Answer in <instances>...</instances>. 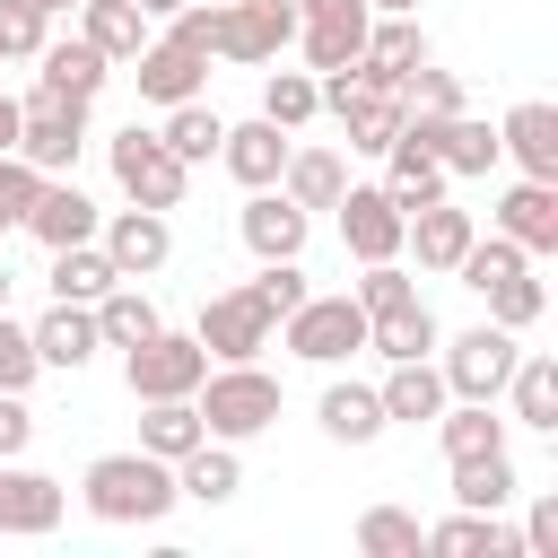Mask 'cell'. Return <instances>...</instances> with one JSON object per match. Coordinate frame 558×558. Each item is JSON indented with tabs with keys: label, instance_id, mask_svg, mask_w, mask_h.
Masks as SVG:
<instances>
[{
	"label": "cell",
	"instance_id": "obj_5",
	"mask_svg": "<svg viewBox=\"0 0 558 558\" xmlns=\"http://www.w3.org/2000/svg\"><path fill=\"white\" fill-rule=\"evenodd\" d=\"M78 148H87V105L78 96H52V87L17 96V157L35 174H70Z\"/></svg>",
	"mask_w": 558,
	"mask_h": 558
},
{
	"label": "cell",
	"instance_id": "obj_33",
	"mask_svg": "<svg viewBox=\"0 0 558 558\" xmlns=\"http://www.w3.org/2000/svg\"><path fill=\"white\" fill-rule=\"evenodd\" d=\"M78 35L105 52V61H131L148 44V9L140 0H78Z\"/></svg>",
	"mask_w": 558,
	"mask_h": 558
},
{
	"label": "cell",
	"instance_id": "obj_44",
	"mask_svg": "<svg viewBox=\"0 0 558 558\" xmlns=\"http://www.w3.org/2000/svg\"><path fill=\"white\" fill-rule=\"evenodd\" d=\"M523 262H532V253H523V244H506V235H471V253H462V262H453V279H462V288H471V296H480V288H488V279H506V270H523Z\"/></svg>",
	"mask_w": 558,
	"mask_h": 558
},
{
	"label": "cell",
	"instance_id": "obj_35",
	"mask_svg": "<svg viewBox=\"0 0 558 558\" xmlns=\"http://www.w3.org/2000/svg\"><path fill=\"white\" fill-rule=\"evenodd\" d=\"M436 340H445V331H436L427 296H418V305H392V314H375V323H366V349H375L384 366H392V357H436Z\"/></svg>",
	"mask_w": 558,
	"mask_h": 558
},
{
	"label": "cell",
	"instance_id": "obj_18",
	"mask_svg": "<svg viewBox=\"0 0 558 558\" xmlns=\"http://www.w3.org/2000/svg\"><path fill=\"white\" fill-rule=\"evenodd\" d=\"M366 26H375V9H366V0H331V9L296 17V44H305V61H314V70H349V61L366 52Z\"/></svg>",
	"mask_w": 558,
	"mask_h": 558
},
{
	"label": "cell",
	"instance_id": "obj_25",
	"mask_svg": "<svg viewBox=\"0 0 558 558\" xmlns=\"http://www.w3.org/2000/svg\"><path fill=\"white\" fill-rule=\"evenodd\" d=\"M375 401H384V418H401V427H427L453 392H445V375H436V357H392V375L375 384Z\"/></svg>",
	"mask_w": 558,
	"mask_h": 558
},
{
	"label": "cell",
	"instance_id": "obj_46",
	"mask_svg": "<svg viewBox=\"0 0 558 558\" xmlns=\"http://www.w3.org/2000/svg\"><path fill=\"white\" fill-rule=\"evenodd\" d=\"M166 35H174L183 52H201V61H218V0H183V9H166Z\"/></svg>",
	"mask_w": 558,
	"mask_h": 558
},
{
	"label": "cell",
	"instance_id": "obj_42",
	"mask_svg": "<svg viewBox=\"0 0 558 558\" xmlns=\"http://www.w3.org/2000/svg\"><path fill=\"white\" fill-rule=\"evenodd\" d=\"M480 296H488V323H506V331H532V323H541V305H549V288L532 279V262H523V270H506V279H488Z\"/></svg>",
	"mask_w": 558,
	"mask_h": 558
},
{
	"label": "cell",
	"instance_id": "obj_19",
	"mask_svg": "<svg viewBox=\"0 0 558 558\" xmlns=\"http://www.w3.org/2000/svg\"><path fill=\"white\" fill-rule=\"evenodd\" d=\"M131 78H140V96H148V105H183V96H201L209 61H201V52H183L174 35H148V44L131 52Z\"/></svg>",
	"mask_w": 558,
	"mask_h": 558
},
{
	"label": "cell",
	"instance_id": "obj_36",
	"mask_svg": "<svg viewBox=\"0 0 558 558\" xmlns=\"http://www.w3.org/2000/svg\"><path fill=\"white\" fill-rule=\"evenodd\" d=\"M201 436H209V427H201V401H192V392H183V401H148V410H140V453H157V462H183Z\"/></svg>",
	"mask_w": 558,
	"mask_h": 558
},
{
	"label": "cell",
	"instance_id": "obj_58",
	"mask_svg": "<svg viewBox=\"0 0 558 558\" xmlns=\"http://www.w3.org/2000/svg\"><path fill=\"white\" fill-rule=\"evenodd\" d=\"M44 9H52V17H61V9H78V0H44Z\"/></svg>",
	"mask_w": 558,
	"mask_h": 558
},
{
	"label": "cell",
	"instance_id": "obj_52",
	"mask_svg": "<svg viewBox=\"0 0 558 558\" xmlns=\"http://www.w3.org/2000/svg\"><path fill=\"white\" fill-rule=\"evenodd\" d=\"M523 558H558V497H532V514H523Z\"/></svg>",
	"mask_w": 558,
	"mask_h": 558
},
{
	"label": "cell",
	"instance_id": "obj_53",
	"mask_svg": "<svg viewBox=\"0 0 558 558\" xmlns=\"http://www.w3.org/2000/svg\"><path fill=\"white\" fill-rule=\"evenodd\" d=\"M17 148V96H0V157Z\"/></svg>",
	"mask_w": 558,
	"mask_h": 558
},
{
	"label": "cell",
	"instance_id": "obj_41",
	"mask_svg": "<svg viewBox=\"0 0 558 558\" xmlns=\"http://www.w3.org/2000/svg\"><path fill=\"white\" fill-rule=\"evenodd\" d=\"M323 113V87H314V70H270V87H262V122H279V131H305Z\"/></svg>",
	"mask_w": 558,
	"mask_h": 558
},
{
	"label": "cell",
	"instance_id": "obj_57",
	"mask_svg": "<svg viewBox=\"0 0 558 558\" xmlns=\"http://www.w3.org/2000/svg\"><path fill=\"white\" fill-rule=\"evenodd\" d=\"M314 9H331V0H296V17H314Z\"/></svg>",
	"mask_w": 558,
	"mask_h": 558
},
{
	"label": "cell",
	"instance_id": "obj_34",
	"mask_svg": "<svg viewBox=\"0 0 558 558\" xmlns=\"http://www.w3.org/2000/svg\"><path fill=\"white\" fill-rule=\"evenodd\" d=\"M87 314H96V340H105V349H140V340L157 331V305L140 296V279H113Z\"/></svg>",
	"mask_w": 558,
	"mask_h": 558
},
{
	"label": "cell",
	"instance_id": "obj_28",
	"mask_svg": "<svg viewBox=\"0 0 558 558\" xmlns=\"http://www.w3.org/2000/svg\"><path fill=\"white\" fill-rule=\"evenodd\" d=\"M418 61H427V35L410 26V9H401V17H375V26H366V52H357V70H366L375 87H401V78H410Z\"/></svg>",
	"mask_w": 558,
	"mask_h": 558
},
{
	"label": "cell",
	"instance_id": "obj_1",
	"mask_svg": "<svg viewBox=\"0 0 558 558\" xmlns=\"http://www.w3.org/2000/svg\"><path fill=\"white\" fill-rule=\"evenodd\" d=\"M78 497H87V514L96 523H166L174 514V462H157V453H96L87 462V480H78Z\"/></svg>",
	"mask_w": 558,
	"mask_h": 558
},
{
	"label": "cell",
	"instance_id": "obj_6",
	"mask_svg": "<svg viewBox=\"0 0 558 558\" xmlns=\"http://www.w3.org/2000/svg\"><path fill=\"white\" fill-rule=\"evenodd\" d=\"M201 375H209V349L192 340V331H148L140 349H122V384H131V401H183V392H201Z\"/></svg>",
	"mask_w": 558,
	"mask_h": 558
},
{
	"label": "cell",
	"instance_id": "obj_30",
	"mask_svg": "<svg viewBox=\"0 0 558 558\" xmlns=\"http://www.w3.org/2000/svg\"><path fill=\"white\" fill-rule=\"evenodd\" d=\"M314 418H323V436H331V445H375V436L392 427V418H384V401H375V384H323Z\"/></svg>",
	"mask_w": 558,
	"mask_h": 558
},
{
	"label": "cell",
	"instance_id": "obj_43",
	"mask_svg": "<svg viewBox=\"0 0 558 558\" xmlns=\"http://www.w3.org/2000/svg\"><path fill=\"white\" fill-rule=\"evenodd\" d=\"M52 35V9L44 0H0V61H35Z\"/></svg>",
	"mask_w": 558,
	"mask_h": 558
},
{
	"label": "cell",
	"instance_id": "obj_45",
	"mask_svg": "<svg viewBox=\"0 0 558 558\" xmlns=\"http://www.w3.org/2000/svg\"><path fill=\"white\" fill-rule=\"evenodd\" d=\"M349 296H357V314L375 323V314H392V305H418V279H410L401 262H366V279H357Z\"/></svg>",
	"mask_w": 558,
	"mask_h": 558
},
{
	"label": "cell",
	"instance_id": "obj_50",
	"mask_svg": "<svg viewBox=\"0 0 558 558\" xmlns=\"http://www.w3.org/2000/svg\"><path fill=\"white\" fill-rule=\"evenodd\" d=\"M244 288H253V296H262V305H270V323H279V314H296V305H305V296H314V288H305V270H296V262H262V279H244Z\"/></svg>",
	"mask_w": 558,
	"mask_h": 558
},
{
	"label": "cell",
	"instance_id": "obj_29",
	"mask_svg": "<svg viewBox=\"0 0 558 558\" xmlns=\"http://www.w3.org/2000/svg\"><path fill=\"white\" fill-rule=\"evenodd\" d=\"M279 192L314 218V209H331L340 192H349V157L340 148H288V166H279Z\"/></svg>",
	"mask_w": 558,
	"mask_h": 558
},
{
	"label": "cell",
	"instance_id": "obj_4",
	"mask_svg": "<svg viewBox=\"0 0 558 558\" xmlns=\"http://www.w3.org/2000/svg\"><path fill=\"white\" fill-rule=\"evenodd\" d=\"M436 349H445L436 375H445L453 401H497L506 375H514V357H523V340H514L506 323H471V331H453V340H436Z\"/></svg>",
	"mask_w": 558,
	"mask_h": 558
},
{
	"label": "cell",
	"instance_id": "obj_38",
	"mask_svg": "<svg viewBox=\"0 0 558 558\" xmlns=\"http://www.w3.org/2000/svg\"><path fill=\"white\" fill-rule=\"evenodd\" d=\"M113 279H122V270L105 262V244H96V235H87V244H61V253H52V296H61V305H96V296H105Z\"/></svg>",
	"mask_w": 558,
	"mask_h": 558
},
{
	"label": "cell",
	"instance_id": "obj_16",
	"mask_svg": "<svg viewBox=\"0 0 558 558\" xmlns=\"http://www.w3.org/2000/svg\"><path fill=\"white\" fill-rule=\"evenodd\" d=\"M497 157H514L523 174L558 183V105H549V96H523V105H506V122H497Z\"/></svg>",
	"mask_w": 558,
	"mask_h": 558
},
{
	"label": "cell",
	"instance_id": "obj_23",
	"mask_svg": "<svg viewBox=\"0 0 558 558\" xmlns=\"http://www.w3.org/2000/svg\"><path fill=\"white\" fill-rule=\"evenodd\" d=\"M26 340H35V357H44V366H61V375H78V366L105 349V340H96V314H87V305H61V296L26 323Z\"/></svg>",
	"mask_w": 558,
	"mask_h": 558
},
{
	"label": "cell",
	"instance_id": "obj_39",
	"mask_svg": "<svg viewBox=\"0 0 558 558\" xmlns=\"http://www.w3.org/2000/svg\"><path fill=\"white\" fill-rule=\"evenodd\" d=\"M157 140L183 157V166H209L218 157V140H227V122L201 105V96H183V105H166V122H157Z\"/></svg>",
	"mask_w": 558,
	"mask_h": 558
},
{
	"label": "cell",
	"instance_id": "obj_26",
	"mask_svg": "<svg viewBox=\"0 0 558 558\" xmlns=\"http://www.w3.org/2000/svg\"><path fill=\"white\" fill-rule=\"evenodd\" d=\"M427 549H436V558H523V532H506V523L480 514V506H453L445 523H427Z\"/></svg>",
	"mask_w": 558,
	"mask_h": 558
},
{
	"label": "cell",
	"instance_id": "obj_22",
	"mask_svg": "<svg viewBox=\"0 0 558 558\" xmlns=\"http://www.w3.org/2000/svg\"><path fill=\"white\" fill-rule=\"evenodd\" d=\"M105 78H113V61H105L87 35H70V44H52V35H44V52H35V87L96 105V96H105Z\"/></svg>",
	"mask_w": 558,
	"mask_h": 558
},
{
	"label": "cell",
	"instance_id": "obj_56",
	"mask_svg": "<svg viewBox=\"0 0 558 558\" xmlns=\"http://www.w3.org/2000/svg\"><path fill=\"white\" fill-rule=\"evenodd\" d=\"M140 9H148V17H166V9H183V0H140Z\"/></svg>",
	"mask_w": 558,
	"mask_h": 558
},
{
	"label": "cell",
	"instance_id": "obj_47",
	"mask_svg": "<svg viewBox=\"0 0 558 558\" xmlns=\"http://www.w3.org/2000/svg\"><path fill=\"white\" fill-rule=\"evenodd\" d=\"M401 105H410V113H462V78H453V70H427V61H418V70L401 78Z\"/></svg>",
	"mask_w": 558,
	"mask_h": 558
},
{
	"label": "cell",
	"instance_id": "obj_51",
	"mask_svg": "<svg viewBox=\"0 0 558 558\" xmlns=\"http://www.w3.org/2000/svg\"><path fill=\"white\" fill-rule=\"evenodd\" d=\"M35 445V410H26V392H0V462H17Z\"/></svg>",
	"mask_w": 558,
	"mask_h": 558
},
{
	"label": "cell",
	"instance_id": "obj_11",
	"mask_svg": "<svg viewBox=\"0 0 558 558\" xmlns=\"http://www.w3.org/2000/svg\"><path fill=\"white\" fill-rule=\"evenodd\" d=\"M331 209H340V244H349L357 262H401V227H410V218H401V201H392L384 183H349Z\"/></svg>",
	"mask_w": 558,
	"mask_h": 558
},
{
	"label": "cell",
	"instance_id": "obj_7",
	"mask_svg": "<svg viewBox=\"0 0 558 558\" xmlns=\"http://www.w3.org/2000/svg\"><path fill=\"white\" fill-rule=\"evenodd\" d=\"M279 340L305 366H340V357L366 349V314H357V296H305L296 314H279Z\"/></svg>",
	"mask_w": 558,
	"mask_h": 558
},
{
	"label": "cell",
	"instance_id": "obj_31",
	"mask_svg": "<svg viewBox=\"0 0 558 558\" xmlns=\"http://www.w3.org/2000/svg\"><path fill=\"white\" fill-rule=\"evenodd\" d=\"M427 427H436L445 462H471V453H506V418H497V401H445Z\"/></svg>",
	"mask_w": 558,
	"mask_h": 558
},
{
	"label": "cell",
	"instance_id": "obj_21",
	"mask_svg": "<svg viewBox=\"0 0 558 558\" xmlns=\"http://www.w3.org/2000/svg\"><path fill=\"white\" fill-rule=\"evenodd\" d=\"M96 201L78 192V183H61V174H44V192H35V209H26V235L44 244V253H61V244H87L96 235Z\"/></svg>",
	"mask_w": 558,
	"mask_h": 558
},
{
	"label": "cell",
	"instance_id": "obj_48",
	"mask_svg": "<svg viewBox=\"0 0 558 558\" xmlns=\"http://www.w3.org/2000/svg\"><path fill=\"white\" fill-rule=\"evenodd\" d=\"M35 375H44V357H35L26 323H9V305H0V392H26Z\"/></svg>",
	"mask_w": 558,
	"mask_h": 558
},
{
	"label": "cell",
	"instance_id": "obj_12",
	"mask_svg": "<svg viewBox=\"0 0 558 558\" xmlns=\"http://www.w3.org/2000/svg\"><path fill=\"white\" fill-rule=\"evenodd\" d=\"M488 218H497V235H506V244H523L532 262H541V253H558V183L514 174V183L497 192V209H488Z\"/></svg>",
	"mask_w": 558,
	"mask_h": 558
},
{
	"label": "cell",
	"instance_id": "obj_55",
	"mask_svg": "<svg viewBox=\"0 0 558 558\" xmlns=\"http://www.w3.org/2000/svg\"><path fill=\"white\" fill-rule=\"evenodd\" d=\"M9 288H17V270H9V262H0V305H9Z\"/></svg>",
	"mask_w": 558,
	"mask_h": 558
},
{
	"label": "cell",
	"instance_id": "obj_2",
	"mask_svg": "<svg viewBox=\"0 0 558 558\" xmlns=\"http://www.w3.org/2000/svg\"><path fill=\"white\" fill-rule=\"evenodd\" d=\"M192 401H201V427H209L218 445H253V436L279 418V375H270L262 357H235V366H209Z\"/></svg>",
	"mask_w": 558,
	"mask_h": 558
},
{
	"label": "cell",
	"instance_id": "obj_54",
	"mask_svg": "<svg viewBox=\"0 0 558 558\" xmlns=\"http://www.w3.org/2000/svg\"><path fill=\"white\" fill-rule=\"evenodd\" d=\"M366 9H375V17H401V9H418V0H366Z\"/></svg>",
	"mask_w": 558,
	"mask_h": 558
},
{
	"label": "cell",
	"instance_id": "obj_20",
	"mask_svg": "<svg viewBox=\"0 0 558 558\" xmlns=\"http://www.w3.org/2000/svg\"><path fill=\"white\" fill-rule=\"evenodd\" d=\"M288 148H296V140H288L279 122H262V113H253V122H227V140H218V166H227L244 192H262V183H279Z\"/></svg>",
	"mask_w": 558,
	"mask_h": 558
},
{
	"label": "cell",
	"instance_id": "obj_14",
	"mask_svg": "<svg viewBox=\"0 0 558 558\" xmlns=\"http://www.w3.org/2000/svg\"><path fill=\"white\" fill-rule=\"evenodd\" d=\"M410 131L427 140V157L462 183V174H488L497 166V131L480 122V113H410Z\"/></svg>",
	"mask_w": 558,
	"mask_h": 558
},
{
	"label": "cell",
	"instance_id": "obj_24",
	"mask_svg": "<svg viewBox=\"0 0 558 558\" xmlns=\"http://www.w3.org/2000/svg\"><path fill=\"white\" fill-rule=\"evenodd\" d=\"M445 183H453V174H445V166L427 157V140L401 122V140L384 148V192L401 201V218H410V209H427V201H445Z\"/></svg>",
	"mask_w": 558,
	"mask_h": 558
},
{
	"label": "cell",
	"instance_id": "obj_3",
	"mask_svg": "<svg viewBox=\"0 0 558 558\" xmlns=\"http://www.w3.org/2000/svg\"><path fill=\"white\" fill-rule=\"evenodd\" d=\"M105 166H113L122 201H140V209H183V192H192V166H183L157 131H140V122L105 140Z\"/></svg>",
	"mask_w": 558,
	"mask_h": 558
},
{
	"label": "cell",
	"instance_id": "obj_13",
	"mask_svg": "<svg viewBox=\"0 0 558 558\" xmlns=\"http://www.w3.org/2000/svg\"><path fill=\"white\" fill-rule=\"evenodd\" d=\"M305 227H314V218H305L279 183H262V192L235 209V235H244L253 262H296V253H305Z\"/></svg>",
	"mask_w": 558,
	"mask_h": 558
},
{
	"label": "cell",
	"instance_id": "obj_40",
	"mask_svg": "<svg viewBox=\"0 0 558 558\" xmlns=\"http://www.w3.org/2000/svg\"><path fill=\"white\" fill-rule=\"evenodd\" d=\"M357 549H366V558H418V549H427V523H418L410 506H366V514H357Z\"/></svg>",
	"mask_w": 558,
	"mask_h": 558
},
{
	"label": "cell",
	"instance_id": "obj_8",
	"mask_svg": "<svg viewBox=\"0 0 558 558\" xmlns=\"http://www.w3.org/2000/svg\"><path fill=\"white\" fill-rule=\"evenodd\" d=\"M270 305L253 296V288H218L209 305H201V323H192V340L209 349V366H235V357H262L270 349Z\"/></svg>",
	"mask_w": 558,
	"mask_h": 558
},
{
	"label": "cell",
	"instance_id": "obj_17",
	"mask_svg": "<svg viewBox=\"0 0 558 558\" xmlns=\"http://www.w3.org/2000/svg\"><path fill=\"white\" fill-rule=\"evenodd\" d=\"M471 235H480V218L453 209V201H427V209H410V227H401V244H410L418 270H436V279H453V262L471 253Z\"/></svg>",
	"mask_w": 558,
	"mask_h": 558
},
{
	"label": "cell",
	"instance_id": "obj_37",
	"mask_svg": "<svg viewBox=\"0 0 558 558\" xmlns=\"http://www.w3.org/2000/svg\"><path fill=\"white\" fill-rule=\"evenodd\" d=\"M453 471V506H480V514H506L514 506V453H471V462H445Z\"/></svg>",
	"mask_w": 558,
	"mask_h": 558
},
{
	"label": "cell",
	"instance_id": "obj_27",
	"mask_svg": "<svg viewBox=\"0 0 558 558\" xmlns=\"http://www.w3.org/2000/svg\"><path fill=\"white\" fill-rule=\"evenodd\" d=\"M497 401H514V418H506V427H541V436H558V357L523 349Z\"/></svg>",
	"mask_w": 558,
	"mask_h": 558
},
{
	"label": "cell",
	"instance_id": "obj_15",
	"mask_svg": "<svg viewBox=\"0 0 558 558\" xmlns=\"http://www.w3.org/2000/svg\"><path fill=\"white\" fill-rule=\"evenodd\" d=\"M61 480H44V471H26V462H0V532L9 541H44V532H61Z\"/></svg>",
	"mask_w": 558,
	"mask_h": 558
},
{
	"label": "cell",
	"instance_id": "obj_9",
	"mask_svg": "<svg viewBox=\"0 0 558 558\" xmlns=\"http://www.w3.org/2000/svg\"><path fill=\"white\" fill-rule=\"evenodd\" d=\"M296 44V0H218V61H279Z\"/></svg>",
	"mask_w": 558,
	"mask_h": 558
},
{
	"label": "cell",
	"instance_id": "obj_10",
	"mask_svg": "<svg viewBox=\"0 0 558 558\" xmlns=\"http://www.w3.org/2000/svg\"><path fill=\"white\" fill-rule=\"evenodd\" d=\"M96 244H105V262L122 270V279H157L166 262H174V227H166V209H113V218H96Z\"/></svg>",
	"mask_w": 558,
	"mask_h": 558
},
{
	"label": "cell",
	"instance_id": "obj_32",
	"mask_svg": "<svg viewBox=\"0 0 558 558\" xmlns=\"http://www.w3.org/2000/svg\"><path fill=\"white\" fill-rule=\"evenodd\" d=\"M174 488H183V497H201V506H227V497L244 488V462H235V445L201 436V445L174 462Z\"/></svg>",
	"mask_w": 558,
	"mask_h": 558
},
{
	"label": "cell",
	"instance_id": "obj_49",
	"mask_svg": "<svg viewBox=\"0 0 558 558\" xmlns=\"http://www.w3.org/2000/svg\"><path fill=\"white\" fill-rule=\"evenodd\" d=\"M35 192H44V174H35V166H26L17 148H9V157H0V235H9V227H26Z\"/></svg>",
	"mask_w": 558,
	"mask_h": 558
}]
</instances>
